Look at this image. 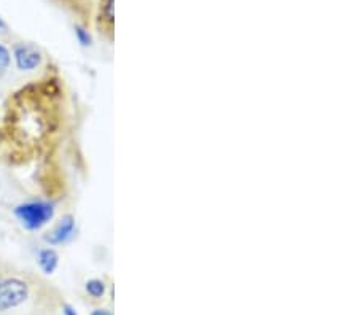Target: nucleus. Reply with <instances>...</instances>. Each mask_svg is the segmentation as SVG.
<instances>
[{"instance_id":"nucleus-4","label":"nucleus","mask_w":358,"mask_h":315,"mask_svg":"<svg viewBox=\"0 0 358 315\" xmlns=\"http://www.w3.org/2000/svg\"><path fill=\"white\" fill-rule=\"evenodd\" d=\"M73 233H75V219H73V215H64L45 236V240L54 247V245H62L67 240H70L73 237Z\"/></svg>"},{"instance_id":"nucleus-11","label":"nucleus","mask_w":358,"mask_h":315,"mask_svg":"<svg viewBox=\"0 0 358 315\" xmlns=\"http://www.w3.org/2000/svg\"><path fill=\"white\" fill-rule=\"evenodd\" d=\"M89 315H112V314L109 311H105V309H96V311H93Z\"/></svg>"},{"instance_id":"nucleus-7","label":"nucleus","mask_w":358,"mask_h":315,"mask_svg":"<svg viewBox=\"0 0 358 315\" xmlns=\"http://www.w3.org/2000/svg\"><path fill=\"white\" fill-rule=\"evenodd\" d=\"M11 64V53L7 45L0 42V77H3Z\"/></svg>"},{"instance_id":"nucleus-8","label":"nucleus","mask_w":358,"mask_h":315,"mask_svg":"<svg viewBox=\"0 0 358 315\" xmlns=\"http://www.w3.org/2000/svg\"><path fill=\"white\" fill-rule=\"evenodd\" d=\"M100 16L107 26L110 27L113 24V0H102Z\"/></svg>"},{"instance_id":"nucleus-5","label":"nucleus","mask_w":358,"mask_h":315,"mask_svg":"<svg viewBox=\"0 0 358 315\" xmlns=\"http://www.w3.org/2000/svg\"><path fill=\"white\" fill-rule=\"evenodd\" d=\"M37 263H38V268L42 269L43 274L51 276V274H53L56 269H58V265H59L58 251H56L54 249H51V247L42 249L37 255Z\"/></svg>"},{"instance_id":"nucleus-12","label":"nucleus","mask_w":358,"mask_h":315,"mask_svg":"<svg viewBox=\"0 0 358 315\" xmlns=\"http://www.w3.org/2000/svg\"><path fill=\"white\" fill-rule=\"evenodd\" d=\"M7 22H5L3 20H2V16H0V34H3V32H7Z\"/></svg>"},{"instance_id":"nucleus-9","label":"nucleus","mask_w":358,"mask_h":315,"mask_svg":"<svg viewBox=\"0 0 358 315\" xmlns=\"http://www.w3.org/2000/svg\"><path fill=\"white\" fill-rule=\"evenodd\" d=\"M75 36H77V38H78V42L82 43L83 47H89L91 42H93V40H91V36L88 34L87 29H83L82 26H77V27H75Z\"/></svg>"},{"instance_id":"nucleus-3","label":"nucleus","mask_w":358,"mask_h":315,"mask_svg":"<svg viewBox=\"0 0 358 315\" xmlns=\"http://www.w3.org/2000/svg\"><path fill=\"white\" fill-rule=\"evenodd\" d=\"M16 67L22 72H31L42 64L43 56L37 47L31 43H18L15 45L13 53H11Z\"/></svg>"},{"instance_id":"nucleus-2","label":"nucleus","mask_w":358,"mask_h":315,"mask_svg":"<svg viewBox=\"0 0 358 315\" xmlns=\"http://www.w3.org/2000/svg\"><path fill=\"white\" fill-rule=\"evenodd\" d=\"M31 298V286L24 279L7 276L0 279V314L15 311Z\"/></svg>"},{"instance_id":"nucleus-10","label":"nucleus","mask_w":358,"mask_h":315,"mask_svg":"<svg viewBox=\"0 0 358 315\" xmlns=\"http://www.w3.org/2000/svg\"><path fill=\"white\" fill-rule=\"evenodd\" d=\"M62 312H64V315H80L70 305H64V306H62Z\"/></svg>"},{"instance_id":"nucleus-6","label":"nucleus","mask_w":358,"mask_h":315,"mask_svg":"<svg viewBox=\"0 0 358 315\" xmlns=\"http://www.w3.org/2000/svg\"><path fill=\"white\" fill-rule=\"evenodd\" d=\"M84 290H87V293L94 298V300H100V298H104L105 291H107V285L104 280L100 279H89L87 285H84Z\"/></svg>"},{"instance_id":"nucleus-1","label":"nucleus","mask_w":358,"mask_h":315,"mask_svg":"<svg viewBox=\"0 0 358 315\" xmlns=\"http://www.w3.org/2000/svg\"><path fill=\"white\" fill-rule=\"evenodd\" d=\"M13 214L27 231H38L53 220L54 205L42 199L26 200L16 205Z\"/></svg>"}]
</instances>
